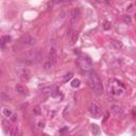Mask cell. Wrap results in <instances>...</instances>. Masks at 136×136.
Masks as SVG:
<instances>
[{
	"instance_id": "cell-27",
	"label": "cell",
	"mask_w": 136,
	"mask_h": 136,
	"mask_svg": "<svg viewBox=\"0 0 136 136\" xmlns=\"http://www.w3.org/2000/svg\"><path fill=\"white\" fill-rule=\"evenodd\" d=\"M67 110H68V106L65 107V112H64V117H66V113H67Z\"/></svg>"
},
{
	"instance_id": "cell-17",
	"label": "cell",
	"mask_w": 136,
	"mask_h": 136,
	"mask_svg": "<svg viewBox=\"0 0 136 136\" xmlns=\"http://www.w3.org/2000/svg\"><path fill=\"white\" fill-rule=\"evenodd\" d=\"M72 77H73V73H72V72H68V73H67V74H66V75H65V77H64V79H63V82H64V83L68 82L69 80L71 79Z\"/></svg>"
},
{
	"instance_id": "cell-9",
	"label": "cell",
	"mask_w": 136,
	"mask_h": 136,
	"mask_svg": "<svg viewBox=\"0 0 136 136\" xmlns=\"http://www.w3.org/2000/svg\"><path fill=\"white\" fill-rule=\"evenodd\" d=\"M111 111H112V113L116 116H121L123 114V107L119 104H113L112 106H111Z\"/></svg>"
},
{
	"instance_id": "cell-20",
	"label": "cell",
	"mask_w": 136,
	"mask_h": 136,
	"mask_svg": "<svg viewBox=\"0 0 136 136\" xmlns=\"http://www.w3.org/2000/svg\"><path fill=\"white\" fill-rule=\"evenodd\" d=\"M33 113L35 115H39V114H41V107H39V106H34L33 107Z\"/></svg>"
},
{
	"instance_id": "cell-12",
	"label": "cell",
	"mask_w": 136,
	"mask_h": 136,
	"mask_svg": "<svg viewBox=\"0 0 136 136\" xmlns=\"http://www.w3.org/2000/svg\"><path fill=\"white\" fill-rule=\"evenodd\" d=\"M0 41H1V46H2V48H3L4 45L11 41V36H9V35H2L1 38H0Z\"/></svg>"
},
{
	"instance_id": "cell-21",
	"label": "cell",
	"mask_w": 136,
	"mask_h": 136,
	"mask_svg": "<svg viewBox=\"0 0 136 136\" xmlns=\"http://www.w3.org/2000/svg\"><path fill=\"white\" fill-rule=\"evenodd\" d=\"M18 133H19V131H18L17 128H13L11 131H10V134L11 135H17Z\"/></svg>"
},
{
	"instance_id": "cell-23",
	"label": "cell",
	"mask_w": 136,
	"mask_h": 136,
	"mask_svg": "<svg viewBox=\"0 0 136 136\" xmlns=\"http://www.w3.org/2000/svg\"><path fill=\"white\" fill-rule=\"evenodd\" d=\"M67 131H68V127H64L63 129L60 130V133L63 134V133H65V132H67Z\"/></svg>"
},
{
	"instance_id": "cell-11",
	"label": "cell",
	"mask_w": 136,
	"mask_h": 136,
	"mask_svg": "<svg viewBox=\"0 0 136 136\" xmlns=\"http://www.w3.org/2000/svg\"><path fill=\"white\" fill-rule=\"evenodd\" d=\"M52 67H54V65H53V63L50 61L49 59H47V60H45V62L43 63V68L45 69V70H49V69H51Z\"/></svg>"
},
{
	"instance_id": "cell-22",
	"label": "cell",
	"mask_w": 136,
	"mask_h": 136,
	"mask_svg": "<svg viewBox=\"0 0 136 136\" xmlns=\"http://www.w3.org/2000/svg\"><path fill=\"white\" fill-rule=\"evenodd\" d=\"M103 29H104V30H110V29H111V22L105 21V22L103 23Z\"/></svg>"
},
{
	"instance_id": "cell-14",
	"label": "cell",
	"mask_w": 136,
	"mask_h": 136,
	"mask_svg": "<svg viewBox=\"0 0 136 136\" xmlns=\"http://www.w3.org/2000/svg\"><path fill=\"white\" fill-rule=\"evenodd\" d=\"M0 99H1V101L4 102V103H6V102H9L10 100H11V98H10L6 93H1V95H0Z\"/></svg>"
},
{
	"instance_id": "cell-5",
	"label": "cell",
	"mask_w": 136,
	"mask_h": 136,
	"mask_svg": "<svg viewBox=\"0 0 136 136\" xmlns=\"http://www.w3.org/2000/svg\"><path fill=\"white\" fill-rule=\"evenodd\" d=\"M66 36H67V39H68V42H69L70 45H73L78 39L77 32H75L74 29H72V28H69L67 30V35Z\"/></svg>"
},
{
	"instance_id": "cell-19",
	"label": "cell",
	"mask_w": 136,
	"mask_h": 136,
	"mask_svg": "<svg viewBox=\"0 0 136 136\" xmlns=\"http://www.w3.org/2000/svg\"><path fill=\"white\" fill-rule=\"evenodd\" d=\"M2 125H3V128H4V132H6V133H7V129H8V128L11 129V125H10V123L7 122L6 120H2ZM11 130H12V129H11Z\"/></svg>"
},
{
	"instance_id": "cell-3",
	"label": "cell",
	"mask_w": 136,
	"mask_h": 136,
	"mask_svg": "<svg viewBox=\"0 0 136 136\" xmlns=\"http://www.w3.org/2000/svg\"><path fill=\"white\" fill-rule=\"evenodd\" d=\"M88 111L93 116H99L102 113V110L96 102H90L88 105Z\"/></svg>"
},
{
	"instance_id": "cell-8",
	"label": "cell",
	"mask_w": 136,
	"mask_h": 136,
	"mask_svg": "<svg viewBox=\"0 0 136 136\" xmlns=\"http://www.w3.org/2000/svg\"><path fill=\"white\" fill-rule=\"evenodd\" d=\"M50 61L53 63V65L55 66V64L58 62V52H57V49L54 47H51L49 50V58H48Z\"/></svg>"
},
{
	"instance_id": "cell-6",
	"label": "cell",
	"mask_w": 136,
	"mask_h": 136,
	"mask_svg": "<svg viewBox=\"0 0 136 136\" xmlns=\"http://www.w3.org/2000/svg\"><path fill=\"white\" fill-rule=\"evenodd\" d=\"M80 16H81V11H80V9H78V8L73 9L71 13H70V23L73 26V24L78 21Z\"/></svg>"
},
{
	"instance_id": "cell-16",
	"label": "cell",
	"mask_w": 136,
	"mask_h": 136,
	"mask_svg": "<svg viewBox=\"0 0 136 136\" xmlns=\"http://www.w3.org/2000/svg\"><path fill=\"white\" fill-rule=\"evenodd\" d=\"M122 20L125 22V23H131V22H132V18H131V16H130V15H123V16H122Z\"/></svg>"
},
{
	"instance_id": "cell-26",
	"label": "cell",
	"mask_w": 136,
	"mask_h": 136,
	"mask_svg": "<svg viewBox=\"0 0 136 136\" xmlns=\"http://www.w3.org/2000/svg\"><path fill=\"white\" fill-rule=\"evenodd\" d=\"M38 127H39V128H44V127H45V122L39 121V122H38Z\"/></svg>"
},
{
	"instance_id": "cell-18",
	"label": "cell",
	"mask_w": 136,
	"mask_h": 136,
	"mask_svg": "<svg viewBox=\"0 0 136 136\" xmlns=\"http://www.w3.org/2000/svg\"><path fill=\"white\" fill-rule=\"evenodd\" d=\"M80 84H81L80 80L79 79H74V80H72V82H71V86L74 87V88H77V87L80 86Z\"/></svg>"
},
{
	"instance_id": "cell-1",
	"label": "cell",
	"mask_w": 136,
	"mask_h": 136,
	"mask_svg": "<svg viewBox=\"0 0 136 136\" xmlns=\"http://www.w3.org/2000/svg\"><path fill=\"white\" fill-rule=\"evenodd\" d=\"M88 83H89L90 88L93 89V92L97 96H101L103 94L104 89H103L102 81L100 79L99 74L93 69L88 72Z\"/></svg>"
},
{
	"instance_id": "cell-7",
	"label": "cell",
	"mask_w": 136,
	"mask_h": 136,
	"mask_svg": "<svg viewBox=\"0 0 136 136\" xmlns=\"http://www.w3.org/2000/svg\"><path fill=\"white\" fill-rule=\"evenodd\" d=\"M19 77H20L21 80H23V81H29L30 78H31V72H30V70L28 68H22L20 71L18 72Z\"/></svg>"
},
{
	"instance_id": "cell-10",
	"label": "cell",
	"mask_w": 136,
	"mask_h": 136,
	"mask_svg": "<svg viewBox=\"0 0 136 136\" xmlns=\"http://www.w3.org/2000/svg\"><path fill=\"white\" fill-rule=\"evenodd\" d=\"M15 88H16V90H17V93L18 94H20V95H23V96H27L28 95V89L24 87V86H22V85H20V84H17L16 86H15Z\"/></svg>"
},
{
	"instance_id": "cell-2",
	"label": "cell",
	"mask_w": 136,
	"mask_h": 136,
	"mask_svg": "<svg viewBox=\"0 0 136 136\" xmlns=\"http://www.w3.org/2000/svg\"><path fill=\"white\" fill-rule=\"evenodd\" d=\"M78 64L80 69L83 72H89L93 69V62L86 55H80L78 59Z\"/></svg>"
},
{
	"instance_id": "cell-4",
	"label": "cell",
	"mask_w": 136,
	"mask_h": 136,
	"mask_svg": "<svg viewBox=\"0 0 136 136\" xmlns=\"http://www.w3.org/2000/svg\"><path fill=\"white\" fill-rule=\"evenodd\" d=\"M20 42L24 45H29V46H34L35 44H36L37 42V39L31 36V35H29V34H26V35H23V36L20 37Z\"/></svg>"
},
{
	"instance_id": "cell-15",
	"label": "cell",
	"mask_w": 136,
	"mask_h": 136,
	"mask_svg": "<svg viewBox=\"0 0 136 136\" xmlns=\"http://www.w3.org/2000/svg\"><path fill=\"white\" fill-rule=\"evenodd\" d=\"M92 132L94 135H99L100 134V128L97 124H92Z\"/></svg>"
},
{
	"instance_id": "cell-13",
	"label": "cell",
	"mask_w": 136,
	"mask_h": 136,
	"mask_svg": "<svg viewBox=\"0 0 136 136\" xmlns=\"http://www.w3.org/2000/svg\"><path fill=\"white\" fill-rule=\"evenodd\" d=\"M2 113H3V116L4 117H7V118H11L12 116H13V112L10 108H3V111H2Z\"/></svg>"
},
{
	"instance_id": "cell-24",
	"label": "cell",
	"mask_w": 136,
	"mask_h": 136,
	"mask_svg": "<svg viewBox=\"0 0 136 136\" xmlns=\"http://www.w3.org/2000/svg\"><path fill=\"white\" fill-rule=\"evenodd\" d=\"M10 119H11V121H12V122H15V121H16V120H17V116L13 114V116H12V117L10 118Z\"/></svg>"
},
{
	"instance_id": "cell-25",
	"label": "cell",
	"mask_w": 136,
	"mask_h": 136,
	"mask_svg": "<svg viewBox=\"0 0 136 136\" xmlns=\"http://www.w3.org/2000/svg\"><path fill=\"white\" fill-rule=\"evenodd\" d=\"M113 44H114V45H115V46H116V47H117V48H121V47H122V45H121V44H120V43L118 44V42H114Z\"/></svg>"
}]
</instances>
